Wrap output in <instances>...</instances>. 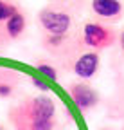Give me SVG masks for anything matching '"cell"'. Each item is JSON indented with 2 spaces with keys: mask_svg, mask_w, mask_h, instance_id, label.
Wrapping results in <instances>:
<instances>
[{
  "mask_svg": "<svg viewBox=\"0 0 124 130\" xmlns=\"http://www.w3.org/2000/svg\"><path fill=\"white\" fill-rule=\"evenodd\" d=\"M68 94L72 98V101L81 112H90L92 108H95L99 105V94L97 90L83 81H74L68 85Z\"/></svg>",
  "mask_w": 124,
  "mask_h": 130,
  "instance_id": "obj_4",
  "label": "cell"
},
{
  "mask_svg": "<svg viewBox=\"0 0 124 130\" xmlns=\"http://www.w3.org/2000/svg\"><path fill=\"white\" fill-rule=\"evenodd\" d=\"M33 65H34V69H36L38 72H41L43 76H47L49 79H52V81L58 79V69L54 67L52 63L45 61V60H38V61H34Z\"/></svg>",
  "mask_w": 124,
  "mask_h": 130,
  "instance_id": "obj_10",
  "label": "cell"
},
{
  "mask_svg": "<svg viewBox=\"0 0 124 130\" xmlns=\"http://www.w3.org/2000/svg\"><path fill=\"white\" fill-rule=\"evenodd\" d=\"M92 11L106 22H117L120 20L124 6L120 0H92Z\"/></svg>",
  "mask_w": 124,
  "mask_h": 130,
  "instance_id": "obj_6",
  "label": "cell"
},
{
  "mask_svg": "<svg viewBox=\"0 0 124 130\" xmlns=\"http://www.w3.org/2000/svg\"><path fill=\"white\" fill-rule=\"evenodd\" d=\"M119 42H120V49H122V53H124V31L120 32V36H119Z\"/></svg>",
  "mask_w": 124,
  "mask_h": 130,
  "instance_id": "obj_13",
  "label": "cell"
},
{
  "mask_svg": "<svg viewBox=\"0 0 124 130\" xmlns=\"http://www.w3.org/2000/svg\"><path fill=\"white\" fill-rule=\"evenodd\" d=\"M22 76L9 67H0V98H11L16 92Z\"/></svg>",
  "mask_w": 124,
  "mask_h": 130,
  "instance_id": "obj_7",
  "label": "cell"
},
{
  "mask_svg": "<svg viewBox=\"0 0 124 130\" xmlns=\"http://www.w3.org/2000/svg\"><path fill=\"white\" fill-rule=\"evenodd\" d=\"M33 85L36 87V89H40V90H43V92H47L49 90V87H47V83H43L41 79H38V78H33Z\"/></svg>",
  "mask_w": 124,
  "mask_h": 130,
  "instance_id": "obj_12",
  "label": "cell"
},
{
  "mask_svg": "<svg viewBox=\"0 0 124 130\" xmlns=\"http://www.w3.org/2000/svg\"><path fill=\"white\" fill-rule=\"evenodd\" d=\"M99 65H101V58L97 51H88V53H81L72 63V71L76 76H79L81 79H90L99 72Z\"/></svg>",
  "mask_w": 124,
  "mask_h": 130,
  "instance_id": "obj_5",
  "label": "cell"
},
{
  "mask_svg": "<svg viewBox=\"0 0 124 130\" xmlns=\"http://www.w3.org/2000/svg\"><path fill=\"white\" fill-rule=\"evenodd\" d=\"M103 130H108V128H103Z\"/></svg>",
  "mask_w": 124,
  "mask_h": 130,
  "instance_id": "obj_15",
  "label": "cell"
},
{
  "mask_svg": "<svg viewBox=\"0 0 124 130\" xmlns=\"http://www.w3.org/2000/svg\"><path fill=\"white\" fill-rule=\"evenodd\" d=\"M16 9L18 7L14 6L13 2H9V0H0V25H2Z\"/></svg>",
  "mask_w": 124,
  "mask_h": 130,
  "instance_id": "obj_11",
  "label": "cell"
},
{
  "mask_svg": "<svg viewBox=\"0 0 124 130\" xmlns=\"http://www.w3.org/2000/svg\"><path fill=\"white\" fill-rule=\"evenodd\" d=\"M43 47L54 56L68 51V35H43Z\"/></svg>",
  "mask_w": 124,
  "mask_h": 130,
  "instance_id": "obj_9",
  "label": "cell"
},
{
  "mask_svg": "<svg viewBox=\"0 0 124 130\" xmlns=\"http://www.w3.org/2000/svg\"><path fill=\"white\" fill-rule=\"evenodd\" d=\"M0 130H4V128H2V126H0Z\"/></svg>",
  "mask_w": 124,
  "mask_h": 130,
  "instance_id": "obj_14",
  "label": "cell"
},
{
  "mask_svg": "<svg viewBox=\"0 0 124 130\" xmlns=\"http://www.w3.org/2000/svg\"><path fill=\"white\" fill-rule=\"evenodd\" d=\"M27 27V18H25V14L16 9L9 18L4 22V35L7 40H18L22 35H23V31Z\"/></svg>",
  "mask_w": 124,
  "mask_h": 130,
  "instance_id": "obj_8",
  "label": "cell"
},
{
  "mask_svg": "<svg viewBox=\"0 0 124 130\" xmlns=\"http://www.w3.org/2000/svg\"><path fill=\"white\" fill-rule=\"evenodd\" d=\"M117 42V32L99 22H86L83 25V43L92 51H104Z\"/></svg>",
  "mask_w": 124,
  "mask_h": 130,
  "instance_id": "obj_2",
  "label": "cell"
},
{
  "mask_svg": "<svg viewBox=\"0 0 124 130\" xmlns=\"http://www.w3.org/2000/svg\"><path fill=\"white\" fill-rule=\"evenodd\" d=\"M38 20L45 35H68L72 27V16L65 9H58L52 6L43 7L38 13Z\"/></svg>",
  "mask_w": 124,
  "mask_h": 130,
  "instance_id": "obj_3",
  "label": "cell"
},
{
  "mask_svg": "<svg viewBox=\"0 0 124 130\" xmlns=\"http://www.w3.org/2000/svg\"><path fill=\"white\" fill-rule=\"evenodd\" d=\"M7 119L14 130H54L56 101L47 94L25 96L7 110Z\"/></svg>",
  "mask_w": 124,
  "mask_h": 130,
  "instance_id": "obj_1",
  "label": "cell"
}]
</instances>
